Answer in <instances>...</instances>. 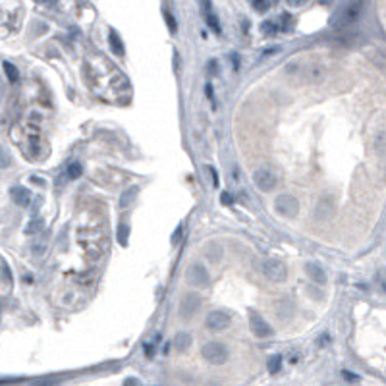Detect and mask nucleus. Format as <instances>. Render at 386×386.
Masks as SVG:
<instances>
[{"instance_id": "f257e3e1", "label": "nucleus", "mask_w": 386, "mask_h": 386, "mask_svg": "<svg viewBox=\"0 0 386 386\" xmlns=\"http://www.w3.org/2000/svg\"><path fill=\"white\" fill-rule=\"evenodd\" d=\"M259 270L265 274V278H268L270 282H276V284L286 282V278H288V270H286L284 263L282 261H276V259H265V261H261Z\"/></svg>"}, {"instance_id": "f03ea898", "label": "nucleus", "mask_w": 386, "mask_h": 386, "mask_svg": "<svg viewBox=\"0 0 386 386\" xmlns=\"http://www.w3.org/2000/svg\"><path fill=\"white\" fill-rule=\"evenodd\" d=\"M201 355L211 365H224L226 361H228V357H230L228 348H226L222 342H207L201 348Z\"/></svg>"}, {"instance_id": "7ed1b4c3", "label": "nucleus", "mask_w": 386, "mask_h": 386, "mask_svg": "<svg viewBox=\"0 0 386 386\" xmlns=\"http://www.w3.org/2000/svg\"><path fill=\"white\" fill-rule=\"evenodd\" d=\"M274 209H276V213H278V215L288 217V218H293V217L299 213V203H297V199H295L293 195L282 193V195H278V197H276V201H274Z\"/></svg>"}, {"instance_id": "20e7f679", "label": "nucleus", "mask_w": 386, "mask_h": 386, "mask_svg": "<svg viewBox=\"0 0 386 386\" xmlns=\"http://www.w3.org/2000/svg\"><path fill=\"white\" fill-rule=\"evenodd\" d=\"M186 278H188V282H190L192 286H199V288H207V286L211 284L209 270H207L203 265H199V263H195V265H192V266L188 268Z\"/></svg>"}, {"instance_id": "39448f33", "label": "nucleus", "mask_w": 386, "mask_h": 386, "mask_svg": "<svg viewBox=\"0 0 386 386\" xmlns=\"http://www.w3.org/2000/svg\"><path fill=\"white\" fill-rule=\"evenodd\" d=\"M253 182H255V186L261 192H272L276 188V184H278V178H276V174L272 170L261 168V170H257L253 174Z\"/></svg>"}, {"instance_id": "423d86ee", "label": "nucleus", "mask_w": 386, "mask_h": 386, "mask_svg": "<svg viewBox=\"0 0 386 386\" xmlns=\"http://www.w3.org/2000/svg\"><path fill=\"white\" fill-rule=\"evenodd\" d=\"M230 326V317L224 311H211L207 315V328L211 332H222Z\"/></svg>"}, {"instance_id": "0eeeda50", "label": "nucleus", "mask_w": 386, "mask_h": 386, "mask_svg": "<svg viewBox=\"0 0 386 386\" xmlns=\"http://www.w3.org/2000/svg\"><path fill=\"white\" fill-rule=\"evenodd\" d=\"M249 326H251V330H253V334L259 336V338H268V336H272L270 324L265 321L259 313H255V311L249 313Z\"/></svg>"}, {"instance_id": "6e6552de", "label": "nucleus", "mask_w": 386, "mask_h": 386, "mask_svg": "<svg viewBox=\"0 0 386 386\" xmlns=\"http://www.w3.org/2000/svg\"><path fill=\"white\" fill-rule=\"evenodd\" d=\"M359 14H361V2H352V4L340 14L336 25H338V27H348V25H352L354 22H357Z\"/></svg>"}, {"instance_id": "1a4fd4ad", "label": "nucleus", "mask_w": 386, "mask_h": 386, "mask_svg": "<svg viewBox=\"0 0 386 386\" xmlns=\"http://www.w3.org/2000/svg\"><path fill=\"white\" fill-rule=\"evenodd\" d=\"M199 305H201V297H199L197 293H188V295H184V299H182V303H180V315H182L184 319H186V317H193V315L197 313Z\"/></svg>"}, {"instance_id": "9d476101", "label": "nucleus", "mask_w": 386, "mask_h": 386, "mask_svg": "<svg viewBox=\"0 0 386 386\" xmlns=\"http://www.w3.org/2000/svg\"><path fill=\"white\" fill-rule=\"evenodd\" d=\"M305 272L309 274L311 282H315V284H319V286H324V284H326V272L322 270V266H319L317 263H307Z\"/></svg>"}, {"instance_id": "9b49d317", "label": "nucleus", "mask_w": 386, "mask_h": 386, "mask_svg": "<svg viewBox=\"0 0 386 386\" xmlns=\"http://www.w3.org/2000/svg\"><path fill=\"white\" fill-rule=\"evenodd\" d=\"M172 346H174V350H176V352L184 354V352L192 346V334H188V332H180V334H176V338H174Z\"/></svg>"}, {"instance_id": "f8f14e48", "label": "nucleus", "mask_w": 386, "mask_h": 386, "mask_svg": "<svg viewBox=\"0 0 386 386\" xmlns=\"http://www.w3.org/2000/svg\"><path fill=\"white\" fill-rule=\"evenodd\" d=\"M12 199H14V203H16V205H20V207H27V205H29V201H31V195H29V192H27L25 188L18 186V188H14V190H12Z\"/></svg>"}, {"instance_id": "ddd939ff", "label": "nucleus", "mask_w": 386, "mask_h": 386, "mask_svg": "<svg viewBox=\"0 0 386 386\" xmlns=\"http://www.w3.org/2000/svg\"><path fill=\"white\" fill-rule=\"evenodd\" d=\"M203 4H205V18H207V24L211 25V29L215 33H220V24H218V20H217L213 8H211V0H203Z\"/></svg>"}, {"instance_id": "4468645a", "label": "nucleus", "mask_w": 386, "mask_h": 386, "mask_svg": "<svg viewBox=\"0 0 386 386\" xmlns=\"http://www.w3.org/2000/svg\"><path fill=\"white\" fill-rule=\"evenodd\" d=\"M108 41H110V47H112L114 54L122 56V54H124V45H122V41H120L118 33H116V31H110V35H108Z\"/></svg>"}, {"instance_id": "2eb2a0df", "label": "nucleus", "mask_w": 386, "mask_h": 386, "mask_svg": "<svg viewBox=\"0 0 386 386\" xmlns=\"http://www.w3.org/2000/svg\"><path fill=\"white\" fill-rule=\"evenodd\" d=\"M137 190L139 188H129L126 190V193H122V197H120V207H129L133 201H135V197H137Z\"/></svg>"}, {"instance_id": "dca6fc26", "label": "nucleus", "mask_w": 386, "mask_h": 386, "mask_svg": "<svg viewBox=\"0 0 386 386\" xmlns=\"http://www.w3.org/2000/svg\"><path fill=\"white\" fill-rule=\"evenodd\" d=\"M4 72H6V77H8V81L10 83H18L20 81V73H18V68L14 64H10V62H4Z\"/></svg>"}, {"instance_id": "f3484780", "label": "nucleus", "mask_w": 386, "mask_h": 386, "mask_svg": "<svg viewBox=\"0 0 386 386\" xmlns=\"http://www.w3.org/2000/svg\"><path fill=\"white\" fill-rule=\"evenodd\" d=\"M266 367H268V373H270V375H276V373L280 371V367H282V357H280V355H272V357H268Z\"/></svg>"}, {"instance_id": "a211bd4d", "label": "nucleus", "mask_w": 386, "mask_h": 386, "mask_svg": "<svg viewBox=\"0 0 386 386\" xmlns=\"http://www.w3.org/2000/svg\"><path fill=\"white\" fill-rule=\"evenodd\" d=\"M261 31L265 33V35H268V37H272V35H276V33L280 31V29H278V24H276V22H270V20H266V22H263V25H261Z\"/></svg>"}, {"instance_id": "6ab92c4d", "label": "nucleus", "mask_w": 386, "mask_h": 386, "mask_svg": "<svg viewBox=\"0 0 386 386\" xmlns=\"http://www.w3.org/2000/svg\"><path fill=\"white\" fill-rule=\"evenodd\" d=\"M43 226H45V222H43V218H33L31 222L27 224V228H25V234H29V236H35V234H39L41 230H43Z\"/></svg>"}, {"instance_id": "aec40b11", "label": "nucleus", "mask_w": 386, "mask_h": 386, "mask_svg": "<svg viewBox=\"0 0 386 386\" xmlns=\"http://www.w3.org/2000/svg\"><path fill=\"white\" fill-rule=\"evenodd\" d=\"M66 176H68V180H77V178L81 176V166H79L77 162L70 164L68 170H66Z\"/></svg>"}, {"instance_id": "412c9836", "label": "nucleus", "mask_w": 386, "mask_h": 386, "mask_svg": "<svg viewBox=\"0 0 386 386\" xmlns=\"http://www.w3.org/2000/svg\"><path fill=\"white\" fill-rule=\"evenodd\" d=\"M322 77H324V70H322L321 66H315V68L309 72V79L315 81V83H317V81H322Z\"/></svg>"}, {"instance_id": "4be33fe9", "label": "nucleus", "mask_w": 386, "mask_h": 386, "mask_svg": "<svg viewBox=\"0 0 386 386\" xmlns=\"http://www.w3.org/2000/svg\"><path fill=\"white\" fill-rule=\"evenodd\" d=\"M164 20H166V25H168V29L172 33L178 31V25H176V20H174V16L170 14V12H164Z\"/></svg>"}, {"instance_id": "5701e85b", "label": "nucleus", "mask_w": 386, "mask_h": 386, "mask_svg": "<svg viewBox=\"0 0 386 386\" xmlns=\"http://www.w3.org/2000/svg\"><path fill=\"white\" fill-rule=\"evenodd\" d=\"M291 16L290 14H282V22H280V25H278V29L280 31H288L290 27H291Z\"/></svg>"}, {"instance_id": "b1692460", "label": "nucleus", "mask_w": 386, "mask_h": 386, "mask_svg": "<svg viewBox=\"0 0 386 386\" xmlns=\"http://www.w3.org/2000/svg\"><path fill=\"white\" fill-rule=\"evenodd\" d=\"M253 2V8L257 10V12H265V10H268V6H270V0H251Z\"/></svg>"}, {"instance_id": "393cba45", "label": "nucleus", "mask_w": 386, "mask_h": 386, "mask_svg": "<svg viewBox=\"0 0 386 386\" xmlns=\"http://www.w3.org/2000/svg\"><path fill=\"white\" fill-rule=\"evenodd\" d=\"M128 226H120V230H118V238H120V243H122V245H126V243H128Z\"/></svg>"}, {"instance_id": "a878e982", "label": "nucleus", "mask_w": 386, "mask_h": 386, "mask_svg": "<svg viewBox=\"0 0 386 386\" xmlns=\"http://www.w3.org/2000/svg\"><path fill=\"white\" fill-rule=\"evenodd\" d=\"M209 172H211V176H213V186H215V188H218L220 180H218V174H217V170H215L213 166H209Z\"/></svg>"}, {"instance_id": "bb28decb", "label": "nucleus", "mask_w": 386, "mask_h": 386, "mask_svg": "<svg viewBox=\"0 0 386 386\" xmlns=\"http://www.w3.org/2000/svg\"><path fill=\"white\" fill-rule=\"evenodd\" d=\"M342 375H344V379L350 381V383H357V381H359V377L354 375V373H350V371H342Z\"/></svg>"}, {"instance_id": "cd10ccee", "label": "nucleus", "mask_w": 386, "mask_h": 386, "mask_svg": "<svg viewBox=\"0 0 386 386\" xmlns=\"http://www.w3.org/2000/svg\"><path fill=\"white\" fill-rule=\"evenodd\" d=\"M182 230H184L182 226H178V228H176V232H174V236H172V243H174V245L180 241V238H182Z\"/></svg>"}, {"instance_id": "c85d7f7f", "label": "nucleus", "mask_w": 386, "mask_h": 386, "mask_svg": "<svg viewBox=\"0 0 386 386\" xmlns=\"http://www.w3.org/2000/svg\"><path fill=\"white\" fill-rule=\"evenodd\" d=\"M286 2H288L291 8H299V6H303L307 0H286Z\"/></svg>"}, {"instance_id": "c756f323", "label": "nucleus", "mask_w": 386, "mask_h": 386, "mask_svg": "<svg viewBox=\"0 0 386 386\" xmlns=\"http://www.w3.org/2000/svg\"><path fill=\"white\" fill-rule=\"evenodd\" d=\"M124 386H141V385H139L135 379H126V381H124Z\"/></svg>"}, {"instance_id": "7c9ffc66", "label": "nucleus", "mask_w": 386, "mask_h": 386, "mask_svg": "<svg viewBox=\"0 0 386 386\" xmlns=\"http://www.w3.org/2000/svg\"><path fill=\"white\" fill-rule=\"evenodd\" d=\"M222 203H224V205H232V199H230L228 193H222Z\"/></svg>"}, {"instance_id": "2f4dec72", "label": "nucleus", "mask_w": 386, "mask_h": 386, "mask_svg": "<svg viewBox=\"0 0 386 386\" xmlns=\"http://www.w3.org/2000/svg\"><path fill=\"white\" fill-rule=\"evenodd\" d=\"M215 66H217L215 60H211V62H209V73H215V72H217V68H215Z\"/></svg>"}, {"instance_id": "473e14b6", "label": "nucleus", "mask_w": 386, "mask_h": 386, "mask_svg": "<svg viewBox=\"0 0 386 386\" xmlns=\"http://www.w3.org/2000/svg\"><path fill=\"white\" fill-rule=\"evenodd\" d=\"M35 2H39V4H54V0H35Z\"/></svg>"}, {"instance_id": "72a5a7b5", "label": "nucleus", "mask_w": 386, "mask_h": 386, "mask_svg": "<svg viewBox=\"0 0 386 386\" xmlns=\"http://www.w3.org/2000/svg\"><path fill=\"white\" fill-rule=\"evenodd\" d=\"M207 95H209V98H213V87L211 85H207Z\"/></svg>"}, {"instance_id": "f704fd0d", "label": "nucleus", "mask_w": 386, "mask_h": 386, "mask_svg": "<svg viewBox=\"0 0 386 386\" xmlns=\"http://www.w3.org/2000/svg\"><path fill=\"white\" fill-rule=\"evenodd\" d=\"M35 386H54V385H48V383H39V385H35Z\"/></svg>"}]
</instances>
